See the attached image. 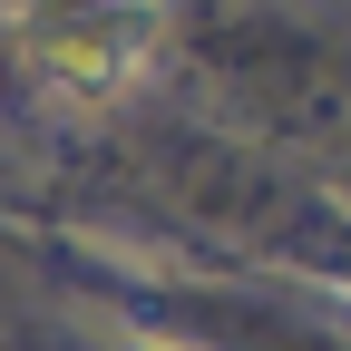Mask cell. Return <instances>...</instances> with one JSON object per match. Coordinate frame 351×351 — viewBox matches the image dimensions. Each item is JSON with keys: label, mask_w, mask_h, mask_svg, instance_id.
I'll list each match as a JSON object with an SVG mask.
<instances>
[{"label": "cell", "mask_w": 351, "mask_h": 351, "mask_svg": "<svg viewBox=\"0 0 351 351\" xmlns=\"http://www.w3.org/2000/svg\"><path fill=\"white\" fill-rule=\"evenodd\" d=\"M39 59H49V78L69 88V98H108V88L137 78V59L166 39L156 10H88V20H39Z\"/></svg>", "instance_id": "obj_1"}, {"label": "cell", "mask_w": 351, "mask_h": 351, "mask_svg": "<svg viewBox=\"0 0 351 351\" xmlns=\"http://www.w3.org/2000/svg\"><path fill=\"white\" fill-rule=\"evenodd\" d=\"M127 351H147V341H127Z\"/></svg>", "instance_id": "obj_2"}]
</instances>
